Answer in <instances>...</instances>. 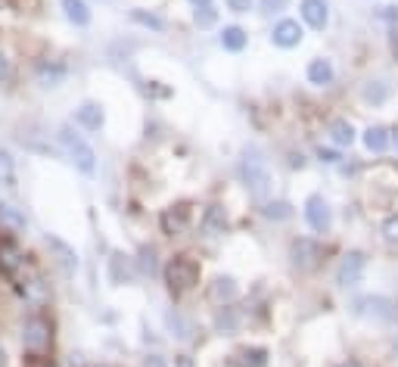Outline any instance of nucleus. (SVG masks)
<instances>
[{
	"mask_svg": "<svg viewBox=\"0 0 398 367\" xmlns=\"http://www.w3.org/2000/svg\"><path fill=\"white\" fill-rule=\"evenodd\" d=\"M240 177H243L246 190L256 199H268L274 190V175H271L268 162H264L258 153H246L243 162H240Z\"/></svg>",
	"mask_w": 398,
	"mask_h": 367,
	"instance_id": "obj_1",
	"label": "nucleus"
},
{
	"mask_svg": "<svg viewBox=\"0 0 398 367\" xmlns=\"http://www.w3.org/2000/svg\"><path fill=\"white\" fill-rule=\"evenodd\" d=\"M56 140H60L62 153H66V156L72 159V162L78 165L84 175H94V171H97V153H94V147H90L82 134H75V128L62 125L60 134H56Z\"/></svg>",
	"mask_w": 398,
	"mask_h": 367,
	"instance_id": "obj_2",
	"label": "nucleus"
},
{
	"mask_svg": "<svg viewBox=\"0 0 398 367\" xmlns=\"http://www.w3.org/2000/svg\"><path fill=\"white\" fill-rule=\"evenodd\" d=\"M165 283H169L171 292H187L193 290L196 283H199V265H196L193 259H187V255H177V259H171L169 265H165Z\"/></svg>",
	"mask_w": 398,
	"mask_h": 367,
	"instance_id": "obj_3",
	"label": "nucleus"
},
{
	"mask_svg": "<svg viewBox=\"0 0 398 367\" xmlns=\"http://www.w3.org/2000/svg\"><path fill=\"white\" fill-rule=\"evenodd\" d=\"M50 340H53V330H50L47 318L32 314V318L22 324V342H25V349H32V352H44V349L50 346Z\"/></svg>",
	"mask_w": 398,
	"mask_h": 367,
	"instance_id": "obj_4",
	"label": "nucleus"
},
{
	"mask_svg": "<svg viewBox=\"0 0 398 367\" xmlns=\"http://www.w3.org/2000/svg\"><path fill=\"white\" fill-rule=\"evenodd\" d=\"M364 265H367L364 252H349L336 268V283L339 286H355L358 280L364 277Z\"/></svg>",
	"mask_w": 398,
	"mask_h": 367,
	"instance_id": "obj_5",
	"label": "nucleus"
},
{
	"mask_svg": "<svg viewBox=\"0 0 398 367\" xmlns=\"http://www.w3.org/2000/svg\"><path fill=\"white\" fill-rule=\"evenodd\" d=\"M305 218H308L311 231H317V233L330 231L333 215H330V205L324 203V197H308V199H305Z\"/></svg>",
	"mask_w": 398,
	"mask_h": 367,
	"instance_id": "obj_6",
	"label": "nucleus"
},
{
	"mask_svg": "<svg viewBox=\"0 0 398 367\" xmlns=\"http://www.w3.org/2000/svg\"><path fill=\"white\" fill-rule=\"evenodd\" d=\"M271 41H274L277 47H284V50L296 47V44L302 41V25H299L296 19H280L274 25V31H271Z\"/></svg>",
	"mask_w": 398,
	"mask_h": 367,
	"instance_id": "obj_7",
	"label": "nucleus"
},
{
	"mask_svg": "<svg viewBox=\"0 0 398 367\" xmlns=\"http://www.w3.org/2000/svg\"><path fill=\"white\" fill-rule=\"evenodd\" d=\"M302 19L308 22L311 28H327V22H330V13H327V0H302Z\"/></svg>",
	"mask_w": 398,
	"mask_h": 367,
	"instance_id": "obj_8",
	"label": "nucleus"
},
{
	"mask_svg": "<svg viewBox=\"0 0 398 367\" xmlns=\"http://www.w3.org/2000/svg\"><path fill=\"white\" fill-rule=\"evenodd\" d=\"M47 246H50V252L56 255V262L62 265V271L66 274H72V271H78V255H75V249L69 243H62L60 237H47Z\"/></svg>",
	"mask_w": 398,
	"mask_h": 367,
	"instance_id": "obj_9",
	"label": "nucleus"
},
{
	"mask_svg": "<svg viewBox=\"0 0 398 367\" xmlns=\"http://www.w3.org/2000/svg\"><path fill=\"white\" fill-rule=\"evenodd\" d=\"M317 259H321V246L311 243V240H296L293 243V262L299 268H314Z\"/></svg>",
	"mask_w": 398,
	"mask_h": 367,
	"instance_id": "obj_10",
	"label": "nucleus"
},
{
	"mask_svg": "<svg viewBox=\"0 0 398 367\" xmlns=\"http://www.w3.org/2000/svg\"><path fill=\"white\" fill-rule=\"evenodd\" d=\"M209 299L215 302V305L234 302V299H236V280H234V277H218L215 283L209 286Z\"/></svg>",
	"mask_w": 398,
	"mask_h": 367,
	"instance_id": "obj_11",
	"label": "nucleus"
},
{
	"mask_svg": "<svg viewBox=\"0 0 398 367\" xmlns=\"http://www.w3.org/2000/svg\"><path fill=\"white\" fill-rule=\"evenodd\" d=\"M308 81L314 84V88L333 84V62L330 60H311L308 62Z\"/></svg>",
	"mask_w": 398,
	"mask_h": 367,
	"instance_id": "obj_12",
	"label": "nucleus"
},
{
	"mask_svg": "<svg viewBox=\"0 0 398 367\" xmlns=\"http://www.w3.org/2000/svg\"><path fill=\"white\" fill-rule=\"evenodd\" d=\"M187 218H190V212H187V205H177V209H165V215H162V227H165V233H184L187 231Z\"/></svg>",
	"mask_w": 398,
	"mask_h": 367,
	"instance_id": "obj_13",
	"label": "nucleus"
},
{
	"mask_svg": "<svg viewBox=\"0 0 398 367\" xmlns=\"http://www.w3.org/2000/svg\"><path fill=\"white\" fill-rule=\"evenodd\" d=\"M75 122L84 125L88 131H100V125H103V109L97 106V103H82V106H78V112H75Z\"/></svg>",
	"mask_w": 398,
	"mask_h": 367,
	"instance_id": "obj_14",
	"label": "nucleus"
},
{
	"mask_svg": "<svg viewBox=\"0 0 398 367\" xmlns=\"http://www.w3.org/2000/svg\"><path fill=\"white\" fill-rule=\"evenodd\" d=\"M62 10H66V19L78 28H84L90 22V10L84 0H62Z\"/></svg>",
	"mask_w": 398,
	"mask_h": 367,
	"instance_id": "obj_15",
	"label": "nucleus"
},
{
	"mask_svg": "<svg viewBox=\"0 0 398 367\" xmlns=\"http://www.w3.org/2000/svg\"><path fill=\"white\" fill-rule=\"evenodd\" d=\"M358 314L389 318V314H392V305H389V299H383V296H371V299H361V302H358Z\"/></svg>",
	"mask_w": 398,
	"mask_h": 367,
	"instance_id": "obj_16",
	"label": "nucleus"
},
{
	"mask_svg": "<svg viewBox=\"0 0 398 367\" xmlns=\"http://www.w3.org/2000/svg\"><path fill=\"white\" fill-rule=\"evenodd\" d=\"M62 78H66V66H60V62H53V66H50V62H41V66H38V81H41L44 88H56Z\"/></svg>",
	"mask_w": 398,
	"mask_h": 367,
	"instance_id": "obj_17",
	"label": "nucleus"
},
{
	"mask_svg": "<svg viewBox=\"0 0 398 367\" xmlns=\"http://www.w3.org/2000/svg\"><path fill=\"white\" fill-rule=\"evenodd\" d=\"M221 47L230 50V53H240L246 47V31L240 25H227L221 31Z\"/></svg>",
	"mask_w": 398,
	"mask_h": 367,
	"instance_id": "obj_18",
	"label": "nucleus"
},
{
	"mask_svg": "<svg viewBox=\"0 0 398 367\" xmlns=\"http://www.w3.org/2000/svg\"><path fill=\"white\" fill-rule=\"evenodd\" d=\"M22 265V252L16 249V243H10V240H3L0 243V271H16V268Z\"/></svg>",
	"mask_w": 398,
	"mask_h": 367,
	"instance_id": "obj_19",
	"label": "nucleus"
},
{
	"mask_svg": "<svg viewBox=\"0 0 398 367\" xmlns=\"http://www.w3.org/2000/svg\"><path fill=\"white\" fill-rule=\"evenodd\" d=\"M364 147L371 153H383L386 147H389V131L380 128V125H371V128L364 131Z\"/></svg>",
	"mask_w": 398,
	"mask_h": 367,
	"instance_id": "obj_20",
	"label": "nucleus"
},
{
	"mask_svg": "<svg viewBox=\"0 0 398 367\" xmlns=\"http://www.w3.org/2000/svg\"><path fill=\"white\" fill-rule=\"evenodd\" d=\"M203 227H206V233H224V227H227V215H224L221 205H209V209H206Z\"/></svg>",
	"mask_w": 398,
	"mask_h": 367,
	"instance_id": "obj_21",
	"label": "nucleus"
},
{
	"mask_svg": "<svg viewBox=\"0 0 398 367\" xmlns=\"http://www.w3.org/2000/svg\"><path fill=\"white\" fill-rule=\"evenodd\" d=\"M0 225L10 227V231H25V215H22L16 205L0 203Z\"/></svg>",
	"mask_w": 398,
	"mask_h": 367,
	"instance_id": "obj_22",
	"label": "nucleus"
},
{
	"mask_svg": "<svg viewBox=\"0 0 398 367\" xmlns=\"http://www.w3.org/2000/svg\"><path fill=\"white\" fill-rule=\"evenodd\" d=\"M330 137L339 147H351V143H355V128H351V122H345V118H336V122L330 125Z\"/></svg>",
	"mask_w": 398,
	"mask_h": 367,
	"instance_id": "obj_23",
	"label": "nucleus"
},
{
	"mask_svg": "<svg viewBox=\"0 0 398 367\" xmlns=\"http://www.w3.org/2000/svg\"><path fill=\"white\" fill-rule=\"evenodd\" d=\"M109 277H112V283H125L128 280V262H125L122 252H112V259H109Z\"/></svg>",
	"mask_w": 398,
	"mask_h": 367,
	"instance_id": "obj_24",
	"label": "nucleus"
},
{
	"mask_svg": "<svg viewBox=\"0 0 398 367\" xmlns=\"http://www.w3.org/2000/svg\"><path fill=\"white\" fill-rule=\"evenodd\" d=\"M22 292H25L28 299L32 302H47V286H44V280L41 277H32V280H25V286H22Z\"/></svg>",
	"mask_w": 398,
	"mask_h": 367,
	"instance_id": "obj_25",
	"label": "nucleus"
},
{
	"mask_svg": "<svg viewBox=\"0 0 398 367\" xmlns=\"http://www.w3.org/2000/svg\"><path fill=\"white\" fill-rule=\"evenodd\" d=\"M16 181V165H13V156L7 150H0V184L3 187H13Z\"/></svg>",
	"mask_w": 398,
	"mask_h": 367,
	"instance_id": "obj_26",
	"label": "nucleus"
},
{
	"mask_svg": "<svg viewBox=\"0 0 398 367\" xmlns=\"http://www.w3.org/2000/svg\"><path fill=\"white\" fill-rule=\"evenodd\" d=\"M383 240L389 249H398V215H389L383 221Z\"/></svg>",
	"mask_w": 398,
	"mask_h": 367,
	"instance_id": "obj_27",
	"label": "nucleus"
},
{
	"mask_svg": "<svg viewBox=\"0 0 398 367\" xmlns=\"http://www.w3.org/2000/svg\"><path fill=\"white\" fill-rule=\"evenodd\" d=\"M264 218H271V221H286V218H293V209L286 203H268L264 205Z\"/></svg>",
	"mask_w": 398,
	"mask_h": 367,
	"instance_id": "obj_28",
	"label": "nucleus"
},
{
	"mask_svg": "<svg viewBox=\"0 0 398 367\" xmlns=\"http://www.w3.org/2000/svg\"><path fill=\"white\" fill-rule=\"evenodd\" d=\"M131 19L140 22V25H147V28H153V31H162V28H165V22L159 19V16L143 13V10H134V13H131Z\"/></svg>",
	"mask_w": 398,
	"mask_h": 367,
	"instance_id": "obj_29",
	"label": "nucleus"
},
{
	"mask_svg": "<svg viewBox=\"0 0 398 367\" xmlns=\"http://www.w3.org/2000/svg\"><path fill=\"white\" fill-rule=\"evenodd\" d=\"M243 364L246 367H264V364H268V352H264V349H246Z\"/></svg>",
	"mask_w": 398,
	"mask_h": 367,
	"instance_id": "obj_30",
	"label": "nucleus"
},
{
	"mask_svg": "<svg viewBox=\"0 0 398 367\" xmlns=\"http://www.w3.org/2000/svg\"><path fill=\"white\" fill-rule=\"evenodd\" d=\"M193 22H196V25H199V28H209L212 22H215V10H212L209 3H206V7H196Z\"/></svg>",
	"mask_w": 398,
	"mask_h": 367,
	"instance_id": "obj_31",
	"label": "nucleus"
},
{
	"mask_svg": "<svg viewBox=\"0 0 398 367\" xmlns=\"http://www.w3.org/2000/svg\"><path fill=\"white\" fill-rule=\"evenodd\" d=\"M364 100H367V103H383V100H386V88H383L380 81H377V84L371 81V84L364 88Z\"/></svg>",
	"mask_w": 398,
	"mask_h": 367,
	"instance_id": "obj_32",
	"label": "nucleus"
},
{
	"mask_svg": "<svg viewBox=\"0 0 398 367\" xmlns=\"http://www.w3.org/2000/svg\"><path fill=\"white\" fill-rule=\"evenodd\" d=\"M140 271L143 274H153L156 271V255H153V249H143L140 252Z\"/></svg>",
	"mask_w": 398,
	"mask_h": 367,
	"instance_id": "obj_33",
	"label": "nucleus"
},
{
	"mask_svg": "<svg viewBox=\"0 0 398 367\" xmlns=\"http://www.w3.org/2000/svg\"><path fill=\"white\" fill-rule=\"evenodd\" d=\"M215 324H218V330H227V333H230V330L236 327V320H234V314H230V312H221Z\"/></svg>",
	"mask_w": 398,
	"mask_h": 367,
	"instance_id": "obj_34",
	"label": "nucleus"
},
{
	"mask_svg": "<svg viewBox=\"0 0 398 367\" xmlns=\"http://www.w3.org/2000/svg\"><path fill=\"white\" fill-rule=\"evenodd\" d=\"M165 320H169V327H171V330H177L175 336H181V340H184V336H187V324H184V320L177 318V314H169V318H165Z\"/></svg>",
	"mask_w": 398,
	"mask_h": 367,
	"instance_id": "obj_35",
	"label": "nucleus"
},
{
	"mask_svg": "<svg viewBox=\"0 0 398 367\" xmlns=\"http://www.w3.org/2000/svg\"><path fill=\"white\" fill-rule=\"evenodd\" d=\"M286 7V0H262V10L264 13H280Z\"/></svg>",
	"mask_w": 398,
	"mask_h": 367,
	"instance_id": "obj_36",
	"label": "nucleus"
},
{
	"mask_svg": "<svg viewBox=\"0 0 398 367\" xmlns=\"http://www.w3.org/2000/svg\"><path fill=\"white\" fill-rule=\"evenodd\" d=\"M227 7L234 10V13H249V10H252V0H227Z\"/></svg>",
	"mask_w": 398,
	"mask_h": 367,
	"instance_id": "obj_37",
	"label": "nucleus"
},
{
	"mask_svg": "<svg viewBox=\"0 0 398 367\" xmlns=\"http://www.w3.org/2000/svg\"><path fill=\"white\" fill-rule=\"evenodd\" d=\"M143 367H165V358H159V355H147V358H143Z\"/></svg>",
	"mask_w": 398,
	"mask_h": 367,
	"instance_id": "obj_38",
	"label": "nucleus"
},
{
	"mask_svg": "<svg viewBox=\"0 0 398 367\" xmlns=\"http://www.w3.org/2000/svg\"><path fill=\"white\" fill-rule=\"evenodd\" d=\"M317 156H321V162H339V156L333 150H324V147H321V150H317Z\"/></svg>",
	"mask_w": 398,
	"mask_h": 367,
	"instance_id": "obj_39",
	"label": "nucleus"
},
{
	"mask_svg": "<svg viewBox=\"0 0 398 367\" xmlns=\"http://www.w3.org/2000/svg\"><path fill=\"white\" fill-rule=\"evenodd\" d=\"M383 19L398 22V7H383Z\"/></svg>",
	"mask_w": 398,
	"mask_h": 367,
	"instance_id": "obj_40",
	"label": "nucleus"
},
{
	"mask_svg": "<svg viewBox=\"0 0 398 367\" xmlns=\"http://www.w3.org/2000/svg\"><path fill=\"white\" fill-rule=\"evenodd\" d=\"M175 364H177V367H193V358H190V355H177Z\"/></svg>",
	"mask_w": 398,
	"mask_h": 367,
	"instance_id": "obj_41",
	"label": "nucleus"
},
{
	"mask_svg": "<svg viewBox=\"0 0 398 367\" xmlns=\"http://www.w3.org/2000/svg\"><path fill=\"white\" fill-rule=\"evenodd\" d=\"M7 68H10V62H7V56L0 53V81H3V78H7Z\"/></svg>",
	"mask_w": 398,
	"mask_h": 367,
	"instance_id": "obj_42",
	"label": "nucleus"
},
{
	"mask_svg": "<svg viewBox=\"0 0 398 367\" xmlns=\"http://www.w3.org/2000/svg\"><path fill=\"white\" fill-rule=\"evenodd\" d=\"M0 367H7V352H3V346H0Z\"/></svg>",
	"mask_w": 398,
	"mask_h": 367,
	"instance_id": "obj_43",
	"label": "nucleus"
},
{
	"mask_svg": "<svg viewBox=\"0 0 398 367\" xmlns=\"http://www.w3.org/2000/svg\"><path fill=\"white\" fill-rule=\"evenodd\" d=\"M343 367H364V364H361V361H345Z\"/></svg>",
	"mask_w": 398,
	"mask_h": 367,
	"instance_id": "obj_44",
	"label": "nucleus"
},
{
	"mask_svg": "<svg viewBox=\"0 0 398 367\" xmlns=\"http://www.w3.org/2000/svg\"><path fill=\"white\" fill-rule=\"evenodd\" d=\"M392 143H395V150H398V128L392 131Z\"/></svg>",
	"mask_w": 398,
	"mask_h": 367,
	"instance_id": "obj_45",
	"label": "nucleus"
},
{
	"mask_svg": "<svg viewBox=\"0 0 398 367\" xmlns=\"http://www.w3.org/2000/svg\"><path fill=\"white\" fill-rule=\"evenodd\" d=\"M190 3H196V7H206V3H209V0H190Z\"/></svg>",
	"mask_w": 398,
	"mask_h": 367,
	"instance_id": "obj_46",
	"label": "nucleus"
},
{
	"mask_svg": "<svg viewBox=\"0 0 398 367\" xmlns=\"http://www.w3.org/2000/svg\"><path fill=\"white\" fill-rule=\"evenodd\" d=\"M395 128H398V125H395Z\"/></svg>",
	"mask_w": 398,
	"mask_h": 367,
	"instance_id": "obj_47",
	"label": "nucleus"
}]
</instances>
